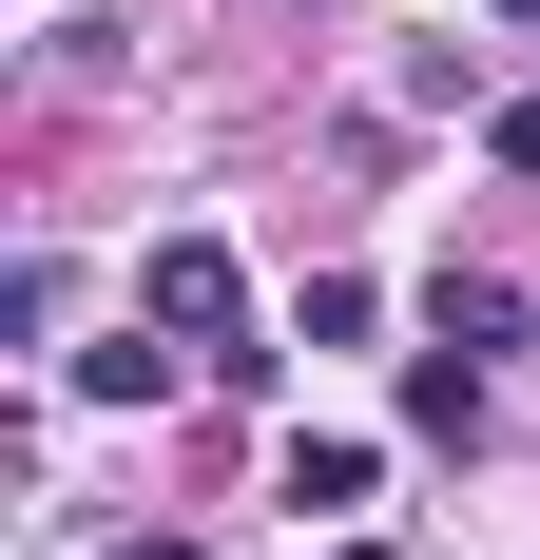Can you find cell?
Returning <instances> with one entry per match:
<instances>
[{
	"instance_id": "obj_6",
	"label": "cell",
	"mask_w": 540,
	"mask_h": 560,
	"mask_svg": "<svg viewBox=\"0 0 540 560\" xmlns=\"http://www.w3.org/2000/svg\"><path fill=\"white\" fill-rule=\"evenodd\" d=\"M328 560H406V541H328Z\"/></svg>"
},
{
	"instance_id": "obj_2",
	"label": "cell",
	"mask_w": 540,
	"mask_h": 560,
	"mask_svg": "<svg viewBox=\"0 0 540 560\" xmlns=\"http://www.w3.org/2000/svg\"><path fill=\"white\" fill-rule=\"evenodd\" d=\"M406 425H425V445H463V425H483V348H463V329L406 368Z\"/></svg>"
},
{
	"instance_id": "obj_4",
	"label": "cell",
	"mask_w": 540,
	"mask_h": 560,
	"mask_svg": "<svg viewBox=\"0 0 540 560\" xmlns=\"http://www.w3.org/2000/svg\"><path fill=\"white\" fill-rule=\"evenodd\" d=\"M270 483H290V503H309V522H348V503H367V483H386V464H367V445H290V464H270Z\"/></svg>"
},
{
	"instance_id": "obj_3",
	"label": "cell",
	"mask_w": 540,
	"mask_h": 560,
	"mask_svg": "<svg viewBox=\"0 0 540 560\" xmlns=\"http://www.w3.org/2000/svg\"><path fill=\"white\" fill-rule=\"evenodd\" d=\"M174 368H193V348H155V310H136V348H78V387H97V406H155Z\"/></svg>"
},
{
	"instance_id": "obj_5",
	"label": "cell",
	"mask_w": 540,
	"mask_h": 560,
	"mask_svg": "<svg viewBox=\"0 0 540 560\" xmlns=\"http://www.w3.org/2000/svg\"><path fill=\"white\" fill-rule=\"evenodd\" d=\"M502 174H540V97H502Z\"/></svg>"
},
{
	"instance_id": "obj_1",
	"label": "cell",
	"mask_w": 540,
	"mask_h": 560,
	"mask_svg": "<svg viewBox=\"0 0 540 560\" xmlns=\"http://www.w3.org/2000/svg\"><path fill=\"white\" fill-rule=\"evenodd\" d=\"M136 310H155L193 368H251V271H232L213 232H155V271H136Z\"/></svg>"
}]
</instances>
